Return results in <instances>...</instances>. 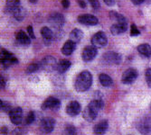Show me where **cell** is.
<instances>
[{
	"label": "cell",
	"mask_w": 151,
	"mask_h": 135,
	"mask_svg": "<svg viewBox=\"0 0 151 135\" xmlns=\"http://www.w3.org/2000/svg\"><path fill=\"white\" fill-rule=\"evenodd\" d=\"M27 33H28L30 38L32 39H35V33H34V29H33V26L29 25L27 26Z\"/></svg>",
	"instance_id": "37"
},
{
	"label": "cell",
	"mask_w": 151,
	"mask_h": 135,
	"mask_svg": "<svg viewBox=\"0 0 151 135\" xmlns=\"http://www.w3.org/2000/svg\"><path fill=\"white\" fill-rule=\"evenodd\" d=\"M0 108H1V111L4 113H9L13 108L12 105L9 102L7 101H1V104H0Z\"/></svg>",
	"instance_id": "30"
},
{
	"label": "cell",
	"mask_w": 151,
	"mask_h": 135,
	"mask_svg": "<svg viewBox=\"0 0 151 135\" xmlns=\"http://www.w3.org/2000/svg\"><path fill=\"white\" fill-rule=\"evenodd\" d=\"M138 51L143 57L148 58L151 56V46L147 43H142L138 46Z\"/></svg>",
	"instance_id": "24"
},
{
	"label": "cell",
	"mask_w": 151,
	"mask_h": 135,
	"mask_svg": "<svg viewBox=\"0 0 151 135\" xmlns=\"http://www.w3.org/2000/svg\"><path fill=\"white\" fill-rule=\"evenodd\" d=\"M57 64L58 63L56 62L55 58H53L52 56H46L40 61L39 66L40 69L43 70L44 71L52 72L57 69Z\"/></svg>",
	"instance_id": "2"
},
{
	"label": "cell",
	"mask_w": 151,
	"mask_h": 135,
	"mask_svg": "<svg viewBox=\"0 0 151 135\" xmlns=\"http://www.w3.org/2000/svg\"><path fill=\"white\" fill-rule=\"evenodd\" d=\"M97 53H98V50L95 46L93 45L86 46L81 52V58L84 61L89 62V61H91L96 57Z\"/></svg>",
	"instance_id": "11"
},
{
	"label": "cell",
	"mask_w": 151,
	"mask_h": 135,
	"mask_svg": "<svg viewBox=\"0 0 151 135\" xmlns=\"http://www.w3.org/2000/svg\"><path fill=\"white\" fill-rule=\"evenodd\" d=\"M128 29V23H116L111 25V33L113 35H119L121 33H124Z\"/></svg>",
	"instance_id": "17"
},
{
	"label": "cell",
	"mask_w": 151,
	"mask_h": 135,
	"mask_svg": "<svg viewBox=\"0 0 151 135\" xmlns=\"http://www.w3.org/2000/svg\"><path fill=\"white\" fill-rule=\"evenodd\" d=\"M140 34V32L139 30V28L137 27V25L135 23H132L130 26V36L135 37V36H138Z\"/></svg>",
	"instance_id": "33"
},
{
	"label": "cell",
	"mask_w": 151,
	"mask_h": 135,
	"mask_svg": "<svg viewBox=\"0 0 151 135\" xmlns=\"http://www.w3.org/2000/svg\"><path fill=\"white\" fill-rule=\"evenodd\" d=\"M0 58H1V65L5 69H7L11 65L18 63L17 59L6 49L1 50V56H0Z\"/></svg>",
	"instance_id": "4"
},
{
	"label": "cell",
	"mask_w": 151,
	"mask_h": 135,
	"mask_svg": "<svg viewBox=\"0 0 151 135\" xmlns=\"http://www.w3.org/2000/svg\"><path fill=\"white\" fill-rule=\"evenodd\" d=\"M137 128L142 134H148L151 132V115L142 118L137 125Z\"/></svg>",
	"instance_id": "12"
},
{
	"label": "cell",
	"mask_w": 151,
	"mask_h": 135,
	"mask_svg": "<svg viewBox=\"0 0 151 135\" xmlns=\"http://www.w3.org/2000/svg\"><path fill=\"white\" fill-rule=\"evenodd\" d=\"M138 76H139L138 70L133 69V68H130V69H128L127 70L124 71V73H123L122 77H121V82L126 85L131 84L137 79Z\"/></svg>",
	"instance_id": "8"
},
{
	"label": "cell",
	"mask_w": 151,
	"mask_h": 135,
	"mask_svg": "<svg viewBox=\"0 0 151 135\" xmlns=\"http://www.w3.org/2000/svg\"><path fill=\"white\" fill-rule=\"evenodd\" d=\"M62 134L63 135H76V128L73 124H67L63 128Z\"/></svg>",
	"instance_id": "29"
},
{
	"label": "cell",
	"mask_w": 151,
	"mask_h": 135,
	"mask_svg": "<svg viewBox=\"0 0 151 135\" xmlns=\"http://www.w3.org/2000/svg\"><path fill=\"white\" fill-rule=\"evenodd\" d=\"M55 121L51 117H45L40 122V130L45 133H50L54 129Z\"/></svg>",
	"instance_id": "10"
},
{
	"label": "cell",
	"mask_w": 151,
	"mask_h": 135,
	"mask_svg": "<svg viewBox=\"0 0 151 135\" xmlns=\"http://www.w3.org/2000/svg\"><path fill=\"white\" fill-rule=\"evenodd\" d=\"M41 34H42L45 44V45H50L51 43L52 42L53 38H54L53 32L50 28H48V27L44 26L43 28L41 29Z\"/></svg>",
	"instance_id": "16"
},
{
	"label": "cell",
	"mask_w": 151,
	"mask_h": 135,
	"mask_svg": "<svg viewBox=\"0 0 151 135\" xmlns=\"http://www.w3.org/2000/svg\"><path fill=\"white\" fill-rule=\"evenodd\" d=\"M98 115V113H96L94 110H92L90 106H87L84 111H83V118L87 121V122H92L96 119Z\"/></svg>",
	"instance_id": "23"
},
{
	"label": "cell",
	"mask_w": 151,
	"mask_h": 135,
	"mask_svg": "<svg viewBox=\"0 0 151 135\" xmlns=\"http://www.w3.org/2000/svg\"><path fill=\"white\" fill-rule=\"evenodd\" d=\"M25 10L24 9V7L22 6H19L15 12L13 13V15H14V17L16 18V20L17 21H22L24 20V18L25 17Z\"/></svg>",
	"instance_id": "28"
},
{
	"label": "cell",
	"mask_w": 151,
	"mask_h": 135,
	"mask_svg": "<svg viewBox=\"0 0 151 135\" xmlns=\"http://www.w3.org/2000/svg\"><path fill=\"white\" fill-rule=\"evenodd\" d=\"M109 128V123L107 120H102L93 127V132L95 135H103Z\"/></svg>",
	"instance_id": "18"
},
{
	"label": "cell",
	"mask_w": 151,
	"mask_h": 135,
	"mask_svg": "<svg viewBox=\"0 0 151 135\" xmlns=\"http://www.w3.org/2000/svg\"><path fill=\"white\" fill-rule=\"evenodd\" d=\"M16 40H17V43L21 46H28L31 43L30 37L24 31H18L16 33Z\"/></svg>",
	"instance_id": "15"
},
{
	"label": "cell",
	"mask_w": 151,
	"mask_h": 135,
	"mask_svg": "<svg viewBox=\"0 0 151 135\" xmlns=\"http://www.w3.org/2000/svg\"><path fill=\"white\" fill-rule=\"evenodd\" d=\"M88 1L90 2L91 7L93 9H99L101 7V4L99 2V0H88Z\"/></svg>",
	"instance_id": "36"
},
{
	"label": "cell",
	"mask_w": 151,
	"mask_h": 135,
	"mask_svg": "<svg viewBox=\"0 0 151 135\" xmlns=\"http://www.w3.org/2000/svg\"><path fill=\"white\" fill-rule=\"evenodd\" d=\"M145 0H131V2L136 5V6H139V5H141L142 3H144Z\"/></svg>",
	"instance_id": "41"
},
{
	"label": "cell",
	"mask_w": 151,
	"mask_h": 135,
	"mask_svg": "<svg viewBox=\"0 0 151 135\" xmlns=\"http://www.w3.org/2000/svg\"><path fill=\"white\" fill-rule=\"evenodd\" d=\"M83 37V33H82L81 30L78 29V28H75L73 29L71 33H70V40L72 42H73L74 43H78L81 42V40Z\"/></svg>",
	"instance_id": "22"
},
{
	"label": "cell",
	"mask_w": 151,
	"mask_h": 135,
	"mask_svg": "<svg viewBox=\"0 0 151 135\" xmlns=\"http://www.w3.org/2000/svg\"><path fill=\"white\" fill-rule=\"evenodd\" d=\"M78 22L83 25H89L93 26L97 25L99 23V20L95 16L90 15V14H84V15H81L78 17Z\"/></svg>",
	"instance_id": "13"
},
{
	"label": "cell",
	"mask_w": 151,
	"mask_h": 135,
	"mask_svg": "<svg viewBox=\"0 0 151 135\" xmlns=\"http://www.w3.org/2000/svg\"><path fill=\"white\" fill-rule=\"evenodd\" d=\"M148 1H149V2H150V3H151V0H148Z\"/></svg>",
	"instance_id": "45"
},
{
	"label": "cell",
	"mask_w": 151,
	"mask_h": 135,
	"mask_svg": "<svg viewBox=\"0 0 151 135\" xmlns=\"http://www.w3.org/2000/svg\"><path fill=\"white\" fill-rule=\"evenodd\" d=\"M109 18L115 21L116 23H127V20L124 17V16H122L121 14H119L116 11H111L109 13Z\"/></svg>",
	"instance_id": "27"
},
{
	"label": "cell",
	"mask_w": 151,
	"mask_h": 135,
	"mask_svg": "<svg viewBox=\"0 0 151 135\" xmlns=\"http://www.w3.org/2000/svg\"><path fill=\"white\" fill-rule=\"evenodd\" d=\"M62 6H63V8H68L70 6V0H62Z\"/></svg>",
	"instance_id": "39"
},
{
	"label": "cell",
	"mask_w": 151,
	"mask_h": 135,
	"mask_svg": "<svg viewBox=\"0 0 151 135\" xmlns=\"http://www.w3.org/2000/svg\"><path fill=\"white\" fill-rule=\"evenodd\" d=\"M103 1L109 6H113L116 3V0H103Z\"/></svg>",
	"instance_id": "38"
},
{
	"label": "cell",
	"mask_w": 151,
	"mask_h": 135,
	"mask_svg": "<svg viewBox=\"0 0 151 135\" xmlns=\"http://www.w3.org/2000/svg\"><path fill=\"white\" fill-rule=\"evenodd\" d=\"M75 48H76V43H74L71 40H69L63 44L62 48V53L65 56H69L74 51Z\"/></svg>",
	"instance_id": "19"
},
{
	"label": "cell",
	"mask_w": 151,
	"mask_h": 135,
	"mask_svg": "<svg viewBox=\"0 0 151 135\" xmlns=\"http://www.w3.org/2000/svg\"><path fill=\"white\" fill-rule=\"evenodd\" d=\"M91 43L96 48H102V47L106 46L108 43L107 35L103 32L96 33L91 38Z\"/></svg>",
	"instance_id": "7"
},
{
	"label": "cell",
	"mask_w": 151,
	"mask_h": 135,
	"mask_svg": "<svg viewBox=\"0 0 151 135\" xmlns=\"http://www.w3.org/2000/svg\"><path fill=\"white\" fill-rule=\"evenodd\" d=\"M40 69V66L39 64H36V63H33V64H30L28 67L26 68V70L25 72L27 74H33L35 72H36L38 70Z\"/></svg>",
	"instance_id": "31"
},
{
	"label": "cell",
	"mask_w": 151,
	"mask_h": 135,
	"mask_svg": "<svg viewBox=\"0 0 151 135\" xmlns=\"http://www.w3.org/2000/svg\"><path fill=\"white\" fill-rule=\"evenodd\" d=\"M20 6V0H6V11L13 14Z\"/></svg>",
	"instance_id": "20"
},
{
	"label": "cell",
	"mask_w": 151,
	"mask_h": 135,
	"mask_svg": "<svg viewBox=\"0 0 151 135\" xmlns=\"http://www.w3.org/2000/svg\"><path fill=\"white\" fill-rule=\"evenodd\" d=\"M48 22L52 25V28L59 31L64 24V17L60 13H52L48 16Z\"/></svg>",
	"instance_id": "5"
},
{
	"label": "cell",
	"mask_w": 151,
	"mask_h": 135,
	"mask_svg": "<svg viewBox=\"0 0 151 135\" xmlns=\"http://www.w3.org/2000/svg\"><path fill=\"white\" fill-rule=\"evenodd\" d=\"M12 135H26V131L24 128H16L12 131Z\"/></svg>",
	"instance_id": "34"
},
{
	"label": "cell",
	"mask_w": 151,
	"mask_h": 135,
	"mask_svg": "<svg viewBox=\"0 0 151 135\" xmlns=\"http://www.w3.org/2000/svg\"><path fill=\"white\" fill-rule=\"evenodd\" d=\"M5 87H6V80H5V79L3 78V77L1 76V88L4 89Z\"/></svg>",
	"instance_id": "43"
},
{
	"label": "cell",
	"mask_w": 151,
	"mask_h": 135,
	"mask_svg": "<svg viewBox=\"0 0 151 135\" xmlns=\"http://www.w3.org/2000/svg\"><path fill=\"white\" fill-rule=\"evenodd\" d=\"M61 106V102L59 99L53 97H50L46 98L44 103L42 104V110L47 111V110H52V111H57Z\"/></svg>",
	"instance_id": "6"
},
{
	"label": "cell",
	"mask_w": 151,
	"mask_h": 135,
	"mask_svg": "<svg viewBox=\"0 0 151 135\" xmlns=\"http://www.w3.org/2000/svg\"><path fill=\"white\" fill-rule=\"evenodd\" d=\"M71 61L68 60H62L58 62L57 64V69L56 70L60 73V74H63L65 73L68 70L71 68Z\"/></svg>",
	"instance_id": "21"
},
{
	"label": "cell",
	"mask_w": 151,
	"mask_h": 135,
	"mask_svg": "<svg viewBox=\"0 0 151 135\" xmlns=\"http://www.w3.org/2000/svg\"><path fill=\"white\" fill-rule=\"evenodd\" d=\"M99 80H100V83L101 84V86L105 87H111L113 83L112 81V78L109 77V75L107 74H101L99 76Z\"/></svg>",
	"instance_id": "26"
},
{
	"label": "cell",
	"mask_w": 151,
	"mask_h": 135,
	"mask_svg": "<svg viewBox=\"0 0 151 135\" xmlns=\"http://www.w3.org/2000/svg\"><path fill=\"white\" fill-rule=\"evenodd\" d=\"M10 121L14 124L19 125L23 123V110L21 107H15L8 113Z\"/></svg>",
	"instance_id": "9"
},
{
	"label": "cell",
	"mask_w": 151,
	"mask_h": 135,
	"mask_svg": "<svg viewBox=\"0 0 151 135\" xmlns=\"http://www.w3.org/2000/svg\"><path fill=\"white\" fill-rule=\"evenodd\" d=\"M77 1H78L79 6H80L81 8H86L87 5H86V2L84 1V0H77Z\"/></svg>",
	"instance_id": "40"
},
{
	"label": "cell",
	"mask_w": 151,
	"mask_h": 135,
	"mask_svg": "<svg viewBox=\"0 0 151 135\" xmlns=\"http://www.w3.org/2000/svg\"><path fill=\"white\" fill-rule=\"evenodd\" d=\"M1 132H2V134H4V135H6L7 134V132H8V130H7V128L6 127H2L1 128Z\"/></svg>",
	"instance_id": "42"
},
{
	"label": "cell",
	"mask_w": 151,
	"mask_h": 135,
	"mask_svg": "<svg viewBox=\"0 0 151 135\" xmlns=\"http://www.w3.org/2000/svg\"><path fill=\"white\" fill-rule=\"evenodd\" d=\"M66 114L70 116H76L78 115L81 111V104L77 101H72L66 105Z\"/></svg>",
	"instance_id": "14"
},
{
	"label": "cell",
	"mask_w": 151,
	"mask_h": 135,
	"mask_svg": "<svg viewBox=\"0 0 151 135\" xmlns=\"http://www.w3.org/2000/svg\"><path fill=\"white\" fill-rule=\"evenodd\" d=\"M121 55L115 51H107L101 57L102 62L107 65H119L121 62Z\"/></svg>",
	"instance_id": "3"
},
{
	"label": "cell",
	"mask_w": 151,
	"mask_h": 135,
	"mask_svg": "<svg viewBox=\"0 0 151 135\" xmlns=\"http://www.w3.org/2000/svg\"><path fill=\"white\" fill-rule=\"evenodd\" d=\"M92 84V75L88 70L81 71L76 77L74 87L78 92L87 91Z\"/></svg>",
	"instance_id": "1"
},
{
	"label": "cell",
	"mask_w": 151,
	"mask_h": 135,
	"mask_svg": "<svg viewBox=\"0 0 151 135\" xmlns=\"http://www.w3.org/2000/svg\"><path fill=\"white\" fill-rule=\"evenodd\" d=\"M30 3H33V4H35L37 2V0H29Z\"/></svg>",
	"instance_id": "44"
},
{
	"label": "cell",
	"mask_w": 151,
	"mask_h": 135,
	"mask_svg": "<svg viewBox=\"0 0 151 135\" xmlns=\"http://www.w3.org/2000/svg\"><path fill=\"white\" fill-rule=\"evenodd\" d=\"M35 113L33 111L29 112L28 114H27V115H26V117H25V119L24 121V124H33L34 121H35Z\"/></svg>",
	"instance_id": "32"
},
{
	"label": "cell",
	"mask_w": 151,
	"mask_h": 135,
	"mask_svg": "<svg viewBox=\"0 0 151 135\" xmlns=\"http://www.w3.org/2000/svg\"><path fill=\"white\" fill-rule=\"evenodd\" d=\"M103 105H104L103 101L101 99H94L88 104V106H90L92 110H94L96 113H98V114L103 108Z\"/></svg>",
	"instance_id": "25"
},
{
	"label": "cell",
	"mask_w": 151,
	"mask_h": 135,
	"mask_svg": "<svg viewBox=\"0 0 151 135\" xmlns=\"http://www.w3.org/2000/svg\"><path fill=\"white\" fill-rule=\"evenodd\" d=\"M145 77H146V81H147V86L151 87V69H148L146 70Z\"/></svg>",
	"instance_id": "35"
}]
</instances>
